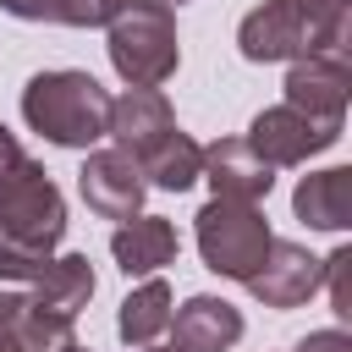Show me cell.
<instances>
[{"mask_svg":"<svg viewBox=\"0 0 352 352\" xmlns=\"http://www.w3.org/2000/svg\"><path fill=\"white\" fill-rule=\"evenodd\" d=\"M176 253H182V236H176V226L165 220V214H132V220H121L116 226V236H110V258H116V270L121 275H160L165 264H176Z\"/></svg>","mask_w":352,"mask_h":352,"instance_id":"4fadbf2b","label":"cell"},{"mask_svg":"<svg viewBox=\"0 0 352 352\" xmlns=\"http://www.w3.org/2000/svg\"><path fill=\"white\" fill-rule=\"evenodd\" d=\"M22 308H28L22 292H0V330H11V324L22 319Z\"/></svg>","mask_w":352,"mask_h":352,"instance_id":"cb8c5ba5","label":"cell"},{"mask_svg":"<svg viewBox=\"0 0 352 352\" xmlns=\"http://www.w3.org/2000/svg\"><path fill=\"white\" fill-rule=\"evenodd\" d=\"M170 6H182V0H170Z\"/></svg>","mask_w":352,"mask_h":352,"instance_id":"f1b7e54d","label":"cell"},{"mask_svg":"<svg viewBox=\"0 0 352 352\" xmlns=\"http://www.w3.org/2000/svg\"><path fill=\"white\" fill-rule=\"evenodd\" d=\"M170 126H176V110H170V99L160 88H126V94L110 99V116H104V138L132 160L143 148H154Z\"/></svg>","mask_w":352,"mask_h":352,"instance_id":"7c38bea8","label":"cell"},{"mask_svg":"<svg viewBox=\"0 0 352 352\" xmlns=\"http://www.w3.org/2000/svg\"><path fill=\"white\" fill-rule=\"evenodd\" d=\"M292 352H352V336L346 330H308Z\"/></svg>","mask_w":352,"mask_h":352,"instance_id":"603a6c76","label":"cell"},{"mask_svg":"<svg viewBox=\"0 0 352 352\" xmlns=\"http://www.w3.org/2000/svg\"><path fill=\"white\" fill-rule=\"evenodd\" d=\"M77 192H82V204L99 220H132V214H143L148 182H143V170H138L132 154H121V148H88V160L77 170Z\"/></svg>","mask_w":352,"mask_h":352,"instance_id":"ba28073f","label":"cell"},{"mask_svg":"<svg viewBox=\"0 0 352 352\" xmlns=\"http://www.w3.org/2000/svg\"><path fill=\"white\" fill-rule=\"evenodd\" d=\"M50 264V253L44 248H33V242H22V236H11V231H0V280H38V270Z\"/></svg>","mask_w":352,"mask_h":352,"instance_id":"d6986e66","label":"cell"},{"mask_svg":"<svg viewBox=\"0 0 352 352\" xmlns=\"http://www.w3.org/2000/svg\"><path fill=\"white\" fill-rule=\"evenodd\" d=\"M60 6L66 0H0V11L16 22H60Z\"/></svg>","mask_w":352,"mask_h":352,"instance_id":"7402d4cb","label":"cell"},{"mask_svg":"<svg viewBox=\"0 0 352 352\" xmlns=\"http://www.w3.org/2000/svg\"><path fill=\"white\" fill-rule=\"evenodd\" d=\"M110 66L126 88H160L182 66L176 44V6L170 0H121L104 22Z\"/></svg>","mask_w":352,"mask_h":352,"instance_id":"3957f363","label":"cell"},{"mask_svg":"<svg viewBox=\"0 0 352 352\" xmlns=\"http://www.w3.org/2000/svg\"><path fill=\"white\" fill-rule=\"evenodd\" d=\"M198 182H209L214 198L258 204V198H270V187H275V165H264V160L253 154L248 138H214V143L204 148V170H198Z\"/></svg>","mask_w":352,"mask_h":352,"instance_id":"30bf717a","label":"cell"},{"mask_svg":"<svg viewBox=\"0 0 352 352\" xmlns=\"http://www.w3.org/2000/svg\"><path fill=\"white\" fill-rule=\"evenodd\" d=\"M324 286H330L336 319L346 324V319H352V248H336V253L324 258Z\"/></svg>","mask_w":352,"mask_h":352,"instance_id":"ffe728a7","label":"cell"},{"mask_svg":"<svg viewBox=\"0 0 352 352\" xmlns=\"http://www.w3.org/2000/svg\"><path fill=\"white\" fill-rule=\"evenodd\" d=\"M116 6L121 0H66L60 6V28H104Z\"/></svg>","mask_w":352,"mask_h":352,"instance_id":"44dd1931","label":"cell"},{"mask_svg":"<svg viewBox=\"0 0 352 352\" xmlns=\"http://www.w3.org/2000/svg\"><path fill=\"white\" fill-rule=\"evenodd\" d=\"M104 116L110 94L99 88L94 72H33L22 88V121L55 148H94L104 138Z\"/></svg>","mask_w":352,"mask_h":352,"instance_id":"7a4b0ae2","label":"cell"},{"mask_svg":"<svg viewBox=\"0 0 352 352\" xmlns=\"http://www.w3.org/2000/svg\"><path fill=\"white\" fill-rule=\"evenodd\" d=\"M280 88H286V104H292V110L341 121V116H346V99H352L346 55H330V50H319V55H297Z\"/></svg>","mask_w":352,"mask_h":352,"instance_id":"9c48e42d","label":"cell"},{"mask_svg":"<svg viewBox=\"0 0 352 352\" xmlns=\"http://www.w3.org/2000/svg\"><path fill=\"white\" fill-rule=\"evenodd\" d=\"M16 352H72L77 346V324L66 314H44V308H22V319L11 324Z\"/></svg>","mask_w":352,"mask_h":352,"instance_id":"ac0fdd59","label":"cell"},{"mask_svg":"<svg viewBox=\"0 0 352 352\" xmlns=\"http://www.w3.org/2000/svg\"><path fill=\"white\" fill-rule=\"evenodd\" d=\"M242 308H231L226 297H209V292H198V297H187L182 308H170V346L176 352H231L236 341H242Z\"/></svg>","mask_w":352,"mask_h":352,"instance_id":"8fae6325","label":"cell"},{"mask_svg":"<svg viewBox=\"0 0 352 352\" xmlns=\"http://www.w3.org/2000/svg\"><path fill=\"white\" fill-rule=\"evenodd\" d=\"M0 352H16V341H11V330H0Z\"/></svg>","mask_w":352,"mask_h":352,"instance_id":"484cf974","label":"cell"},{"mask_svg":"<svg viewBox=\"0 0 352 352\" xmlns=\"http://www.w3.org/2000/svg\"><path fill=\"white\" fill-rule=\"evenodd\" d=\"M170 308H176L170 286H165L160 275H143V286H132V292L121 297L116 336H121L126 346H154V341L170 330Z\"/></svg>","mask_w":352,"mask_h":352,"instance_id":"2e32d148","label":"cell"},{"mask_svg":"<svg viewBox=\"0 0 352 352\" xmlns=\"http://www.w3.org/2000/svg\"><path fill=\"white\" fill-rule=\"evenodd\" d=\"M138 170H143V182H148V187L187 192V187L198 182V170H204V143H192L182 126H170L154 148H143V154H138Z\"/></svg>","mask_w":352,"mask_h":352,"instance_id":"e0dca14e","label":"cell"},{"mask_svg":"<svg viewBox=\"0 0 352 352\" xmlns=\"http://www.w3.org/2000/svg\"><path fill=\"white\" fill-rule=\"evenodd\" d=\"M346 0H264L242 16L236 50L253 66L270 60H297V55H346Z\"/></svg>","mask_w":352,"mask_h":352,"instance_id":"6da1fadb","label":"cell"},{"mask_svg":"<svg viewBox=\"0 0 352 352\" xmlns=\"http://www.w3.org/2000/svg\"><path fill=\"white\" fill-rule=\"evenodd\" d=\"M16 160H22V143H16V132H11L6 121H0V176H6V170H11Z\"/></svg>","mask_w":352,"mask_h":352,"instance_id":"d4e9b609","label":"cell"},{"mask_svg":"<svg viewBox=\"0 0 352 352\" xmlns=\"http://www.w3.org/2000/svg\"><path fill=\"white\" fill-rule=\"evenodd\" d=\"M138 352H176V346H138Z\"/></svg>","mask_w":352,"mask_h":352,"instance_id":"4316f807","label":"cell"},{"mask_svg":"<svg viewBox=\"0 0 352 352\" xmlns=\"http://www.w3.org/2000/svg\"><path fill=\"white\" fill-rule=\"evenodd\" d=\"M88 297H94V264H88V253H50V264L38 270V280H33V308H44V314H66V319H77V308H88Z\"/></svg>","mask_w":352,"mask_h":352,"instance_id":"9a60e30c","label":"cell"},{"mask_svg":"<svg viewBox=\"0 0 352 352\" xmlns=\"http://www.w3.org/2000/svg\"><path fill=\"white\" fill-rule=\"evenodd\" d=\"M292 209L308 231H346L352 226V165L308 170L292 192Z\"/></svg>","mask_w":352,"mask_h":352,"instance_id":"5bb4252c","label":"cell"},{"mask_svg":"<svg viewBox=\"0 0 352 352\" xmlns=\"http://www.w3.org/2000/svg\"><path fill=\"white\" fill-rule=\"evenodd\" d=\"M72 352H88V346H72Z\"/></svg>","mask_w":352,"mask_h":352,"instance_id":"83f0119b","label":"cell"},{"mask_svg":"<svg viewBox=\"0 0 352 352\" xmlns=\"http://www.w3.org/2000/svg\"><path fill=\"white\" fill-rule=\"evenodd\" d=\"M0 231L33 242L44 253H55V242L66 236V198L50 182V170L28 154L0 176Z\"/></svg>","mask_w":352,"mask_h":352,"instance_id":"5b68a950","label":"cell"},{"mask_svg":"<svg viewBox=\"0 0 352 352\" xmlns=\"http://www.w3.org/2000/svg\"><path fill=\"white\" fill-rule=\"evenodd\" d=\"M336 138H341V121L302 116V110H292V104H270V110H258L253 126H248L253 154H258L264 165H275V170H280V165H308V160L324 154Z\"/></svg>","mask_w":352,"mask_h":352,"instance_id":"8992f818","label":"cell"},{"mask_svg":"<svg viewBox=\"0 0 352 352\" xmlns=\"http://www.w3.org/2000/svg\"><path fill=\"white\" fill-rule=\"evenodd\" d=\"M264 308H302L319 286H324V258H314L302 242H286V236H270L258 270L242 280Z\"/></svg>","mask_w":352,"mask_h":352,"instance_id":"52a82bcc","label":"cell"},{"mask_svg":"<svg viewBox=\"0 0 352 352\" xmlns=\"http://www.w3.org/2000/svg\"><path fill=\"white\" fill-rule=\"evenodd\" d=\"M192 236H198V258L204 270H214L220 280H248L270 248V220L258 204H242V198H209L192 220Z\"/></svg>","mask_w":352,"mask_h":352,"instance_id":"277c9868","label":"cell"}]
</instances>
